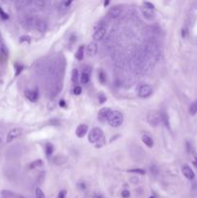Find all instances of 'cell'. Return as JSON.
I'll return each instance as SVG.
<instances>
[{"label": "cell", "instance_id": "f546056e", "mask_svg": "<svg viewBox=\"0 0 197 198\" xmlns=\"http://www.w3.org/2000/svg\"><path fill=\"white\" fill-rule=\"evenodd\" d=\"M23 41H27V42H30V37H27V36H24V37L20 38V42H23Z\"/></svg>", "mask_w": 197, "mask_h": 198}, {"label": "cell", "instance_id": "1f68e13d", "mask_svg": "<svg viewBox=\"0 0 197 198\" xmlns=\"http://www.w3.org/2000/svg\"><path fill=\"white\" fill-rule=\"evenodd\" d=\"M195 163L197 165V154H195Z\"/></svg>", "mask_w": 197, "mask_h": 198}, {"label": "cell", "instance_id": "9a60e30c", "mask_svg": "<svg viewBox=\"0 0 197 198\" xmlns=\"http://www.w3.org/2000/svg\"><path fill=\"white\" fill-rule=\"evenodd\" d=\"M79 73H78V70L77 69H74L73 72H71V81H73V83L77 86V83L78 81H79Z\"/></svg>", "mask_w": 197, "mask_h": 198}, {"label": "cell", "instance_id": "5b68a950", "mask_svg": "<svg viewBox=\"0 0 197 198\" xmlns=\"http://www.w3.org/2000/svg\"><path fill=\"white\" fill-rule=\"evenodd\" d=\"M122 12H123V9H122L121 7L119 6L112 7V8H110L108 12H107V17L112 20L117 19V17H119L121 16Z\"/></svg>", "mask_w": 197, "mask_h": 198}, {"label": "cell", "instance_id": "277c9868", "mask_svg": "<svg viewBox=\"0 0 197 198\" xmlns=\"http://www.w3.org/2000/svg\"><path fill=\"white\" fill-rule=\"evenodd\" d=\"M153 94V88L151 85L149 84H143L140 87L138 88L137 95L140 97V98H148Z\"/></svg>", "mask_w": 197, "mask_h": 198}, {"label": "cell", "instance_id": "8fae6325", "mask_svg": "<svg viewBox=\"0 0 197 198\" xmlns=\"http://www.w3.org/2000/svg\"><path fill=\"white\" fill-rule=\"evenodd\" d=\"M87 132H88V126L85 124H80L77 126V128L76 129V134L77 137L82 138L86 134Z\"/></svg>", "mask_w": 197, "mask_h": 198}, {"label": "cell", "instance_id": "f1b7e54d", "mask_svg": "<svg viewBox=\"0 0 197 198\" xmlns=\"http://www.w3.org/2000/svg\"><path fill=\"white\" fill-rule=\"evenodd\" d=\"M99 99H100V100H101V102H100L101 103H105V100H106V98H105V96H103L102 93H101V94H100V96H99Z\"/></svg>", "mask_w": 197, "mask_h": 198}, {"label": "cell", "instance_id": "e0dca14e", "mask_svg": "<svg viewBox=\"0 0 197 198\" xmlns=\"http://www.w3.org/2000/svg\"><path fill=\"white\" fill-rule=\"evenodd\" d=\"M79 80H80V82L82 84H87L89 82V80H90V74H89V72L84 71L80 75Z\"/></svg>", "mask_w": 197, "mask_h": 198}, {"label": "cell", "instance_id": "d6a6232c", "mask_svg": "<svg viewBox=\"0 0 197 198\" xmlns=\"http://www.w3.org/2000/svg\"><path fill=\"white\" fill-rule=\"evenodd\" d=\"M150 198H155V197H153V196H152V197H150Z\"/></svg>", "mask_w": 197, "mask_h": 198}, {"label": "cell", "instance_id": "2e32d148", "mask_svg": "<svg viewBox=\"0 0 197 198\" xmlns=\"http://www.w3.org/2000/svg\"><path fill=\"white\" fill-rule=\"evenodd\" d=\"M84 50H85V46H79V48H77L76 52V58L78 61H81L84 57Z\"/></svg>", "mask_w": 197, "mask_h": 198}, {"label": "cell", "instance_id": "d6986e66", "mask_svg": "<svg viewBox=\"0 0 197 198\" xmlns=\"http://www.w3.org/2000/svg\"><path fill=\"white\" fill-rule=\"evenodd\" d=\"M53 151H54V148H53V145L51 143H48L45 145V154H46V157L48 158H51V155L53 154Z\"/></svg>", "mask_w": 197, "mask_h": 198}, {"label": "cell", "instance_id": "9c48e42d", "mask_svg": "<svg viewBox=\"0 0 197 198\" xmlns=\"http://www.w3.org/2000/svg\"><path fill=\"white\" fill-rule=\"evenodd\" d=\"M111 111L112 110L110 109L109 107H103V108H102L99 111V114H98V117L100 119V121H102V122L107 121V118H108Z\"/></svg>", "mask_w": 197, "mask_h": 198}, {"label": "cell", "instance_id": "52a82bcc", "mask_svg": "<svg viewBox=\"0 0 197 198\" xmlns=\"http://www.w3.org/2000/svg\"><path fill=\"white\" fill-rule=\"evenodd\" d=\"M35 28L36 30L40 32V33H44V32H45L46 29H48V23H46V21L45 20L39 19L35 21Z\"/></svg>", "mask_w": 197, "mask_h": 198}, {"label": "cell", "instance_id": "ba28073f", "mask_svg": "<svg viewBox=\"0 0 197 198\" xmlns=\"http://www.w3.org/2000/svg\"><path fill=\"white\" fill-rule=\"evenodd\" d=\"M106 35V28L105 27H99L98 29H97L94 34H93V39L95 40V41H101L103 38H105V36Z\"/></svg>", "mask_w": 197, "mask_h": 198}, {"label": "cell", "instance_id": "7a4b0ae2", "mask_svg": "<svg viewBox=\"0 0 197 198\" xmlns=\"http://www.w3.org/2000/svg\"><path fill=\"white\" fill-rule=\"evenodd\" d=\"M102 139H103V132L102 129L93 128L91 129V132H89L88 140L90 143H93V144L100 143V141H102Z\"/></svg>", "mask_w": 197, "mask_h": 198}, {"label": "cell", "instance_id": "ac0fdd59", "mask_svg": "<svg viewBox=\"0 0 197 198\" xmlns=\"http://www.w3.org/2000/svg\"><path fill=\"white\" fill-rule=\"evenodd\" d=\"M141 11H142V14L144 15V17L146 19L148 20H153L154 17H155V14L153 13V11L151 10H147L145 8H141Z\"/></svg>", "mask_w": 197, "mask_h": 198}, {"label": "cell", "instance_id": "83f0119b", "mask_svg": "<svg viewBox=\"0 0 197 198\" xmlns=\"http://www.w3.org/2000/svg\"><path fill=\"white\" fill-rule=\"evenodd\" d=\"M131 172H135V173H140V174H145V171L142 169H131L130 170Z\"/></svg>", "mask_w": 197, "mask_h": 198}, {"label": "cell", "instance_id": "4316f807", "mask_svg": "<svg viewBox=\"0 0 197 198\" xmlns=\"http://www.w3.org/2000/svg\"><path fill=\"white\" fill-rule=\"evenodd\" d=\"M66 190H61V191L58 193V195H57V198H65L66 196Z\"/></svg>", "mask_w": 197, "mask_h": 198}, {"label": "cell", "instance_id": "4dcf8cb0", "mask_svg": "<svg viewBox=\"0 0 197 198\" xmlns=\"http://www.w3.org/2000/svg\"><path fill=\"white\" fill-rule=\"evenodd\" d=\"M59 104H60V106L65 107V106H66V104H65V100H60V103H59Z\"/></svg>", "mask_w": 197, "mask_h": 198}, {"label": "cell", "instance_id": "7c38bea8", "mask_svg": "<svg viewBox=\"0 0 197 198\" xmlns=\"http://www.w3.org/2000/svg\"><path fill=\"white\" fill-rule=\"evenodd\" d=\"M25 96L26 98L30 100L32 103H35L38 100L39 98V93L37 90H27L25 92Z\"/></svg>", "mask_w": 197, "mask_h": 198}, {"label": "cell", "instance_id": "603a6c76", "mask_svg": "<svg viewBox=\"0 0 197 198\" xmlns=\"http://www.w3.org/2000/svg\"><path fill=\"white\" fill-rule=\"evenodd\" d=\"M0 17H1L3 20H8V19H9L8 14L5 13V12H4V10H3V9L1 8V7H0Z\"/></svg>", "mask_w": 197, "mask_h": 198}, {"label": "cell", "instance_id": "30bf717a", "mask_svg": "<svg viewBox=\"0 0 197 198\" xmlns=\"http://www.w3.org/2000/svg\"><path fill=\"white\" fill-rule=\"evenodd\" d=\"M182 172L185 177L188 180H193L195 178L194 172H193V170L188 166V165H184V166L182 167Z\"/></svg>", "mask_w": 197, "mask_h": 198}, {"label": "cell", "instance_id": "44dd1931", "mask_svg": "<svg viewBox=\"0 0 197 198\" xmlns=\"http://www.w3.org/2000/svg\"><path fill=\"white\" fill-rule=\"evenodd\" d=\"M143 8H145L147 10L154 11V9H155V5H154L153 3H150V2H143Z\"/></svg>", "mask_w": 197, "mask_h": 198}, {"label": "cell", "instance_id": "4fadbf2b", "mask_svg": "<svg viewBox=\"0 0 197 198\" xmlns=\"http://www.w3.org/2000/svg\"><path fill=\"white\" fill-rule=\"evenodd\" d=\"M97 52H98V45H97V43L95 41L89 43L87 46V53L89 56H95Z\"/></svg>", "mask_w": 197, "mask_h": 198}, {"label": "cell", "instance_id": "6da1fadb", "mask_svg": "<svg viewBox=\"0 0 197 198\" xmlns=\"http://www.w3.org/2000/svg\"><path fill=\"white\" fill-rule=\"evenodd\" d=\"M107 122H108V124L111 126L113 128H118L122 126L124 122V116L123 114H122L120 111L118 110H114V111H111L109 114L108 118H107Z\"/></svg>", "mask_w": 197, "mask_h": 198}, {"label": "cell", "instance_id": "3957f363", "mask_svg": "<svg viewBox=\"0 0 197 198\" xmlns=\"http://www.w3.org/2000/svg\"><path fill=\"white\" fill-rule=\"evenodd\" d=\"M147 121L152 127H157L162 121V114L157 110H150L147 114Z\"/></svg>", "mask_w": 197, "mask_h": 198}, {"label": "cell", "instance_id": "cb8c5ba5", "mask_svg": "<svg viewBox=\"0 0 197 198\" xmlns=\"http://www.w3.org/2000/svg\"><path fill=\"white\" fill-rule=\"evenodd\" d=\"M82 93V88L80 86H74V95H80Z\"/></svg>", "mask_w": 197, "mask_h": 198}, {"label": "cell", "instance_id": "7402d4cb", "mask_svg": "<svg viewBox=\"0 0 197 198\" xmlns=\"http://www.w3.org/2000/svg\"><path fill=\"white\" fill-rule=\"evenodd\" d=\"M36 198H45L44 191L40 188L36 189Z\"/></svg>", "mask_w": 197, "mask_h": 198}, {"label": "cell", "instance_id": "484cf974", "mask_svg": "<svg viewBox=\"0 0 197 198\" xmlns=\"http://www.w3.org/2000/svg\"><path fill=\"white\" fill-rule=\"evenodd\" d=\"M130 195H131V192L128 191V190H127V189H125V190H123V191H122V197L128 198V197H130Z\"/></svg>", "mask_w": 197, "mask_h": 198}, {"label": "cell", "instance_id": "5bb4252c", "mask_svg": "<svg viewBox=\"0 0 197 198\" xmlns=\"http://www.w3.org/2000/svg\"><path fill=\"white\" fill-rule=\"evenodd\" d=\"M141 139H142V142L144 143L146 146H148L149 148H152V147L154 146V140L150 135H148V134L142 135Z\"/></svg>", "mask_w": 197, "mask_h": 198}, {"label": "cell", "instance_id": "d4e9b609", "mask_svg": "<svg viewBox=\"0 0 197 198\" xmlns=\"http://www.w3.org/2000/svg\"><path fill=\"white\" fill-rule=\"evenodd\" d=\"M99 79H100V81H101L102 83H105V74H103L102 71L100 72V74H99Z\"/></svg>", "mask_w": 197, "mask_h": 198}, {"label": "cell", "instance_id": "8992f818", "mask_svg": "<svg viewBox=\"0 0 197 198\" xmlns=\"http://www.w3.org/2000/svg\"><path fill=\"white\" fill-rule=\"evenodd\" d=\"M22 134V131H21V129H19V128H15L13 129H11L9 132L8 135H7V142H11L13 141L14 139H16L17 137H19Z\"/></svg>", "mask_w": 197, "mask_h": 198}, {"label": "cell", "instance_id": "ffe728a7", "mask_svg": "<svg viewBox=\"0 0 197 198\" xmlns=\"http://www.w3.org/2000/svg\"><path fill=\"white\" fill-rule=\"evenodd\" d=\"M189 113L191 115H195L197 113V99L191 103V106H189Z\"/></svg>", "mask_w": 197, "mask_h": 198}]
</instances>
